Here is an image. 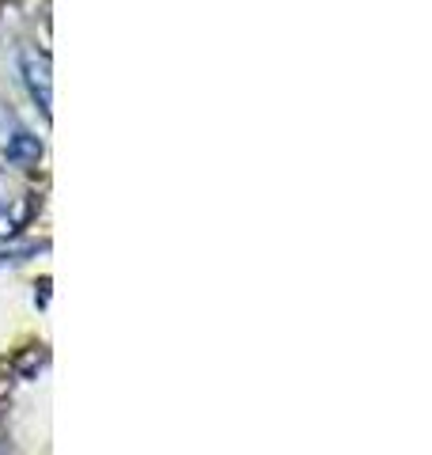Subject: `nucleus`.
Wrapping results in <instances>:
<instances>
[{"instance_id": "f257e3e1", "label": "nucleus", "mask_w": 432, "mask_h": 455, "mask_svg": "<svg viewBox=\"0 0 432 455\" xmlns=\"http://www.w3.org/2000/svg\"><path fill=\"white\" fill-rule=\"evenodd\" d=\"M20 73H23V84L31 99L42 107V114H50V103H53V84H50V53H42L35 46H23L20 50Z\"/></svg>"}]
</instances>
